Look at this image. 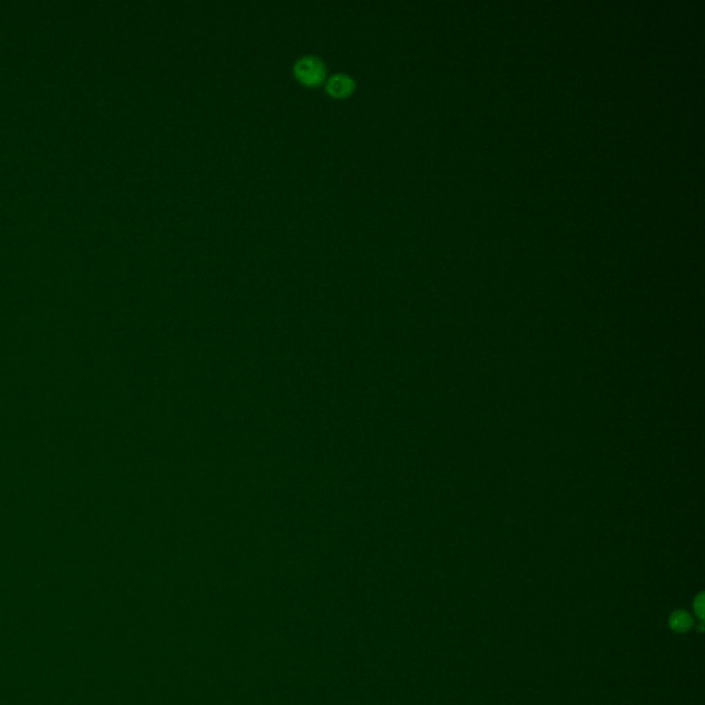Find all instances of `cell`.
Instances as JSON below:
<instances>
[{
  "mask_svg": "<svg viewBox=\"0 0 705 705\" xmlns=\"http://www.w3.org/2000/svg\"><path fill=\"white\" fill-rule=\"evenodd\" d=\"M294 73L306 86H319L325 80L327 68L323 60L314 55L299 58L294 65Z\"/></svg>",
  "mask_w": 705,
  "mask_h": 705,
  "instance_id": "6da1fadb",
  "label": "cell"
},
{
  "mask_svg": "<svg viewBox=\"0 0 705 705\" xmlns=\"http://www.w3.org/2000/svg\"><path fill=\"white\" fill-rule=\"evenodd\" d=\"M354 87H355V82L352 80V76H349L346 73L334 75L325 83V89H327L328 94L335 98H345V97L350 96L354 91Z\"/></svg>",
  "mask_w": 705,
  "mask_h": 705,
  "instance_id": "7a4b0ae2",
  "label": "cell"
},
{
  "mask_svg": "<svg viewBox=\"0 0 705 705\" xmlns=\"http://www.w3.org/2000/svg\"><path fill=\"white\" fill-rule=\"evenodd\" d=\"M670 627L677 632H686L693 627V617L686 610H675L670 617Z\"/></svg>",
  "mask_w": 705,
  "mask_h": 705,
  "instance_id": "3957f363",
  "label": "cell"
},
{
  "mask_svg": "<svg viewBox=\"0 0 705 705\" xmlns=\"http://www.w3.org/2000/svg\"><path fill=\"white\" fill-rule=\"evenodd\" d=\"M693 606H695V612L696 614L699 616L700 620L704 618V594H700L695 602H693Z\"/></svg>",
  "mask_w": 705,
  "mask_h": 705,
  "instance_id": "277c9868",
  "label": "cell"
}]
</instances>
